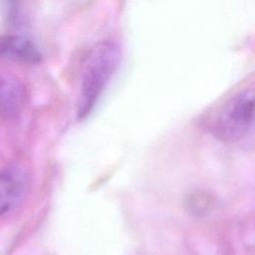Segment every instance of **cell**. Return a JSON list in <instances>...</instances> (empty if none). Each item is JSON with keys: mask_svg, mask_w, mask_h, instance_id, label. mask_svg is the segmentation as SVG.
<instances>
[{"mask_svg": "<svg viewBox=\"0 0 255 255\" xmlns=\"http://www.w3.org/2000/svg\"><path fill=\"white\" fill-rule=\"evenodd\" d=\"M254 110V90L245 89L237 93L220 111L211 128L213 134L226 142L239 140L253 126Z\"/></svg>", "mask_w": 255, "mask_h": 255, "instance_id": "2", "label": "cell"}, {"mask_svg": "<svg viewBox=\"0 0 255 255\" xmlns=\"http://www.w3.org/2000/svg\"><path fill=\"white\" fill-rule=\"evenodd\" d=\"M213 200L210 194L203 190H195L188 195L186 207L188 211L196 216L206 214L212 207Z\"/></svg>", "mask_w": 255, "mask_h": 255, "instance_id": "6", "label": "cell"}, {"mask_svg": "<svg viewBox=\"0 0 255 255\" xmlns=\"http://www.w3.org/2000/svg\"><path fill=\"white\" fill-rule=\"evenodd\" d=\"M22 0H0V8L6 22L11 26H19L23 21Z\"/></svg>", "mask_w": 255, "mask_h": 255, "instance_id": "7", "label": "cell"}, {"mask_svg": "<svg viewBox=\"0 0 255 255\" xmlns=\"http://www.w3.org/2000/svg\"><path fill=\"white\" fill-rule=\"evenodd\" d=\"M0 58L8 61L36 65L42 61L37 45L21 35H0Z\"/></svg>", "mask_w": 255, "mask_h": 255, "instance_id": "4", "label": "cell"}, {"mask_svg": "<svg viewBox=\"0 0 255 255\" xmlns=\"http://www.w3.org/2000/svg\"><path fill=\"white\" fill-rule=\"evenodd\" d=\"M25 100L22 83L13 75H0V115L13 118L21 111Z\"/></svg>", "mask_w": 255, "mask_h": 255, "instance_id": "5", "label": "cell"}, {"mask_svg": "<svg viewBox=\"0 0 255 255\" xmlns=\"http://www.w3.org/2000/svg\"><path fill=\"white\" fill-rule=\"evenodd\" d=\"M121 61L122 50L115 42H101L92 48L83 67L77 105L78 121H83L92 113L109 82L118 71Z\"/></svg>", "mask_w": 255, "mask_h": 255, "instance_id": "1", "label": "cell"}, {"mask_svg": "<svg viewBox=\"0 0 255 255\" xmlns=\"http://www.w3.org/2000/svg\"><path fill=\"white\" fill-rule=\"evenodd\" d=\"M26 182V172L19 164L10 163L0 169V216L18 202Z\"/></svg>", "mask_w": 255, "mask_h": 255, "instance_id": "3", "label": "cell"}]
</instances>
